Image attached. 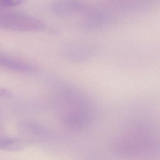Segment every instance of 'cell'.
I'll use <instances>...</instances> for the list:
<instances>
[{"label": "cell", "mask_w": 160, "mask_h": 160, "mask_svg": "<svg viewBox=\"0 0 160 160\" xmlns=\"http://www.w3.org/2000/svg\"><path fill=\"white\" fill-rule=\"evenodd\" d=\"M60 95V107L66 123L75 128L87 124L91 118L92 111L85 98L69 89L63 90Z\"/></svg>", "instance_id": "1"}, {"label": "cell", "mask_w": 160, "mask_h": 160, "mask_svg": "<svg viewBox=\"0 0 160 160\" xmlns=\"http://www.w3.org/2000/svg\"><path fill=\"white\" fill-rule=\"evenodd\" d=\"M84 14L83 26L89 30L104 27L112 22L113 20L112 13L100 7L91 8L88 7Z\"/></svg>", "instance_id": "2"}, {"label": "cell", "mask_w": 160, "mask_h": 160, "mask_svg": "<svg viewBox=\"0 0 160 160\" xmlns=\"http://www.w3.org/2000/svg\"><path fill=\"white\" fill-rule=\"evenodd\" d=\"M88 7L82 0H56L52 4L51 9L58 16L66 17L84 13Z\"/></svg>", "instance_id": "3"}, {"label": "cell", "mask_w": 160, "mask_h": 160, "mask_svg": "<svg viewBox=\"0 0 160 160\" xmlns=\"http://www.w3.org/2000/svg\"><path fill=\"white\" fill-rule=\"evenodd\" d=\"M25 146V142L20 139H0V150L3 151H18Z\"/></svg>", "instance_id": "4"}, {"label": "cell", "mask_w": 160, "mask_h": 160, "mask_svg": "<svg viewBox=\"0 0 160 160\" xmlns=\"http://www.w3.org/2000/svg\"><path fill=\"white\" fill-rule=\"evenodd\" d=\"M22 0H0V7L9 8L21 4Z\"/></svg>", "instance_id": "5"}, {"label": "cell", "mask_w": 160, "mask_h": 160, "mask_svg": "<svg viewBox=\"0 0 160 160\" xmlns=\"http://www.w3.org/2000/svg\"><path fill=\"white\" fill-rule=\"evenodd\" d=\"M10 93L6 89L0 88V97L8 98L10 96Z\"/></svg>", "instance_id": "6"}]
</instances>
